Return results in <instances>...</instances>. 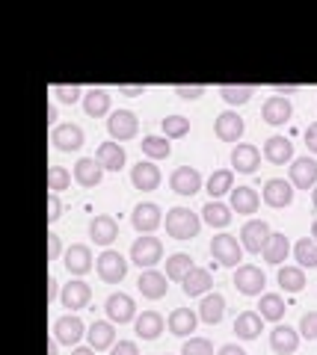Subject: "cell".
Here are the masks:
<instances>
[{"instance_id":"cell-1","label":"cell","mask_w":317,"mask_h":355,"mask_svg":"<svg viewBox=\"0 0 317 355\" xmlns=\"http://www.w3.org/2000/svg\"><path fill=\"white\" fill-rule=\"evenodd\" d=\"M202 228V219L190 207H172L166 214V234L172 240H193Z\"/></svg>"},{"instance_id":"cell-2","label":"cell","mask_w":317,"mask_h":355,"mask_svg":"<svg viewBox=\"0 0 317 355\" xmlns=\"http://www.w3.org/2000/svg\"><path fill=\"white\" fill-rule=\"evenodd\" d=\"M163 261V243L157 237H137L134 246H130V263H137L139 270H155V266Z\"/></svg>"},{"instance_id":"cell-3","label":"cell","mask_w":317,"mask_h":355,"mask_svg":"<svg viewBox=\"0 0 317 355\" xmlns=\"http://www.w3.org/2000/svg\"><path fill=\"white\" fill-rule=\"evenodd\" d=\"M95 272H98V279H101V282L119 284L128 275V261L119 252L104 249L101 254H98V261H95Z\"/></svg>"},{"instance_id":"cell-4","label":"cell","mask_w":317,"mask_h":355,"mask_svg":"<svg viewBox=\"0 0 317 355\" xmlns=\"http://www.w3.org/2000/svg\"><path fill=\"white\" fill-rule=\"evenodd\" d=\"M273 231L264 219H249L243 228H240V246H243L246 252H264V246L270 243Z\"/></svg>"},{"instance_id":"cell-5","label":"cell","mask_w":317,"mask_h":355,"mask_svg":"<svg viewBox=\"0 0 317 355\" xmlns=\"http://www.w3.org/2000/svg\"><path fill=\"white\" fill-rule=\"evenodd\" d=\"M107 130H110L113 142H128L139 133V119L130 113V110H116V113H110V119H107Z\"/></svg>"},{"instance_id":"cell-6","label":"cell","mask_w":317,"mask_h":355,"mask_svg":"<svg viewBox=\"0 0 317 355\" xmlns=\"http://www.w3.org/2000/svg\"><path fill=\"white\" fill-rule=\"evenodd\" d=\"M211 254L216 263L223 266H237V261H243V246L232 234H216L211 240Z\"/></svg>"},{"instance_id":"cell-7","label":"cell","mask_w":317,"mask_h":355,"mask_svg":"<svg viewBox=\"0 0 317 355\" xmlns=\"http://www.w3.org/2000/svg\"><path fill=\"white\" fill-rule=\"evenodd\" d=\"M104 311H107V317H110V323H116V326H125L130 320H137V305L128 293H110L104 302Z\"/></svg>"},{"instance_id":"cell-8","label":"cell","mask_w":317,"mask_h":355,"mask_svg":"<svg viewBox=\"0 0 317 355\" xmlns=\"http://www.w3.org/2000/svg\"><path fill=\"white\" fill-rule=\"evenodd\" d=\"M264 284H267V275L258 270V266L252 263H243V266H237V272H234V287L243 296H261V291H264Z\"/></svg>"},{"instance_id":"cell-9","label":"cell","mask_w":317,"mask_h":355,"mask_svg":"<svg viewBox=\"0 0 317 355\" xmlns=\"http://www.w3.org/2000/svg\"><path fill=\"white\" fill-rule=\"evenodd\" d=\"M83 335H86V326H83V320L78 314H65V317H60L57 323H53V338H57L60 343H65V347L80 343Z\"/></svg>"},{"instance_id":"cell-10","label":"cell","mask_w":317,"mask_h":355,"mask_svg":"<svg viewBox=\"0 0 317 355\" xmlns=\"http://www.w3.org/2000/svg\"><path fill=\"white\" fill-rule=\"evenodd\" d=\"M291 184L297 187V190H314L317 187V160L311 157H297L291 163Z\"/></svg>"},{"instance_id":"cell-11","label":"cell","mask_w":317,"mask_h":355,"mask_svg":"<svg viewBox=\"0 0 317 355\" xmlns=\"http://www.w3.org/2000/svg\"><path fill=\"white\" fill-rule=\"evenodd\" d=\"M169 187H172V193H178V196H196L202 190V175L196 172L193 166H178L169 178Z\"/></svg>"},{"instance_id":"cell-12","label":"cell","mask_w":317,"mask_h":355,"mask_svg":"<svg viewBox=\"0 0 317 355\" xmlns=\"http://www.w3.org/2000/svg\"><path fill=\"white\" fill-rule=\"evenodd\" d=\"M89 299H92V287L86 284V282H80V279L69 282L60 291V302H62V308H69V311L86 308V305H89Z\"/></svg>"},{"instance_id":"cell-13","label":"cell","mask_w":317,"mask_h":355,"mask_svg":"<svg viewBox=\"0 0 317 355\" xmlns=\"http://www.w3.org/2000/svg\"><path fill=\"white\" fill-rule=\"evenodd\" d=\"M83 130L78 125H57L51 130V142L57 151H80L83 148Z\"/></svg>"},{"instance_id":"cell-14","label":"cell","mask_w":317,"mask_h":355,"mask_svg":"<svg viewBox=\"0 0 317 355\" xmlns=\"http://www.w3.org/2000/svg\"><path fill=\"white\" fill-rule=\"evenodd\" d=\"M293 116V107L288 98H282V95H273L264 101V107H261V119L267 121V125L273 128H279V125H285V121H291Z\"/></svg>"},{"instance_id":"cell-15","label":"cell","mask_w":317,"mask_h":355,"mask_svg":"<svg viewBox=\"0 0 317 355\" xmlns=\"http://www.w3.org/2000/svg\"><path fill=\"white\" fill-rule=\"evenodd\" d=\"M293 202V184L285 178H270L264 184V205L270 207H288Z\"/></svg>"},{"instance_id":"cell-16","label":"cell","mask_w":317,"mask_h":355,"mask_svg":"<svg viewBox=\"0 0 317 355\" xmlns=\"http://www.w3.org/2000/svg\"><path fill=\"white\" fill-rule=\"evenodd\" d=\"M134 228L139 231V234H151V231H157L160 228V222H163V216H160V207L155 205V202H143V205H137L134 207Z\"/></svg>"},{"instance_id":"cell-17","label":"cell","mask_w":317,"mask_h":355,"mask_svg":"<svg viewBox=\"0 0 317 355\" xmlns=\"http://www.w3.org/2000/svg\"><path fill=\"white\" fill-rule=\"evenodd\" d=\"M130 184L137 187V190H143V193H151V190H157L160 187V169L151 160H139L134 169H130Z\"/></svg>"},{"instance_id":"cell-18","label":"cell","mask_w":317,"mask_h":355,"mask_svg":"<svg viewBox=\"0 0 317 355\" xmlns=\"http://www.w3.org/2000/svg\"><path fill=\"white\" fill-rule=\"evenodd\" d=\"M243 130H246V125H243V119H240L237 113H220L216 116V125H214V133L220 137L223 142H240V137H243Z\"/></svg>"},{"instance_id":"cell-19","label":"cell","mask_w":317,"mask_h":355,"mask_svg":"<svg viewBox=\"0 0 317 355\" xmlns=\"http://www.w3.org/2000/svg\"><path fill=\"white\" fill-rule=\"evenodd\" d=\"M258 166H261V151L255 146H249V142H240V146H234V151H232V169L234 172L252 175Z\"/></svg>"},{"instance_id":"cell-20","label":"cell","mask_w":317,"mask_h":355,"mask_svg":"<svg viewBox=\"0 0 317 355\" xmlns=\"http://www.w3.org/2000/svg\"><path fill=\"white\" fill-rule=\"evenodd\" d=\"M101 178H104V166L95 157H80L74 163V181L80 187H86V190H92V187L101 184Z\"/></svg>"},{"instance_id":"cell-21","label":"cell","mask_w":317,"mask_h":355,"mask_svg":"<svg viewBox=\"0 0 317 355\" xmlns=\"http://www.w3.org/2000/svg\"><path fill=\"white\" fill-rule=\"evenodd\" d=\"M137 287H139V293H143L146 299H151V302H157V299H163V296H166V291H169L166 275L157 272V270H143V275H139Z\"/></svg>"},{"instance_id":"cell-22","label":"cell","mask_w":317,"mask_h":355,"mask_svg":"<svg viewBox=\"0 0 317 355\" xmlns=\"http://www.w3.org/2000/svg\"><path fill=\"white\" fill-rule=\"evenodd\" d=\"M65 270L71 275H86L92 270V249L83 246V243H74V246L65 249Z\"/></svg>"},{"instance_id":"cell-23","label":"cell","mask_w":317,"mask_h":355,"mask_svg":"<svg viewBox=\"0 0 317 355\" xmlns=\"http://www.w3.org/2000/svg\"><path fill=\"white\" fill-rule=\"evenodd\" d=\"M116 323H110V320H95V323L89 326V347L95 349V352H101V349H110V347H116V329H113Z\"/></svg>"},{"instance_id":"cell-24","label":"cell","mask_w":317,"mask_h":355,"mask_svg":"<svg viewBox=\"0 0 317 355\" xmlns=\"http://www.w3.org/2000/svg\"><path fill=\"white\" fill-rule=\"evenodd\" d=\"M270 347L276 355H293L300 347V331H293L291 326H276L270 331Z\"/></svg>"},{"instance_id":"cell-25","label":"cell","mask_w":317,"mask_h":355,"mask_svg":"<svg viewBox=\"0 0 317 355\" xmlns=\"http://www.w3.org/2000/svg\"><path fill=\"white\" fill-rule=\"evenodd\" d=\"M89 237L98 243V246H110V243L119 237V222L113 216H95L89 222Z\"/></svg>"},{"instance_id":"cell-26","label":"cell","mask_w":317,"mask_h":355,"mask_svg":"<svg viewBox=\"0 0 317 355\" xmlns=\"http://www.w3.org/2000/svg\"><path fill=\"white\" fill-rule=\"evenodd\" d=\"M264 157L273 163V166H285L293 160V146L288 137H270L264 142Z\"/></svg>"},{"instance_id":"cell-27","label":"cell","mask_w":317,"mask_h":355,"mask_svg":"<svg viewBox=\"0 0 317 355\" xmlns=\"http://www.w3.org/2000/svg\"><path fill=\"white\" fill-rule=\"evenodd\" d=\"M95 160L104 166L107 172H119L125 166V148L119 146V142H101V146H98V151H95Z\"/></svg>"},{"instance_id":"cell-28","label":"cell","mask_w":317,"mask_h":355,"mask_svg":"<svg viewBox=\"0 0 317 355\" xmlns=\"http://www.w3.org/2000/svg\"><path fill=\"white\" fill-rule=\"evenodd\" d=\"M261 329H264V317H261L258 311H243V314H237V320H234V331L240 340H255L261 335Z\"/></svg>"},{"instance_id":"cell-29","label":"cell","mask_w":317,"mask_h":355,"mask_svg":"<svg viewBox=\"0 0 317 355\" xmlns=\"http://www.w3.org/2000/svg\"><path fill=\"white\" fill-rule=\"evenodd\" d=\"M196 323H199V317H196L190 308H175L166 320V326L175 338H187L190 331H196Z\"/></svg>"},{"instance_id":"cell-30","label":"cell","mask_w":317,"mask_h":355,"mask_svg":"<svg viewBox=\"0 0 317 355\" xmlns=\"http://www.w3.org/2000/svg\"><path fill=\"white\" fill-rule=\"evenodd\" d=\"M134 329L143 340H157L163 335V317L157 311H143V314L134 320Z\"/></svg>"},{"instance_id":"cell-31","label":"cell","mask_w":317,"mask_h":355,"mask_svg":"<svg viewBox=\"0 0 317 355\" xmlns=\"http://www.w3.org/2000/svg\"><path fill=\"white\" fill-rule=\"evenodd\" d=\"M261 205V198L258 193L252 190V187H237V190H232V210L240 216H249V214H255Z\"/></svg>"},{"instance_id":"cell-32","label":"cell","mask_w":317,"mask_h":355,"mask_svg":"<svg viewBox=\"0 0 317 355\" xmlns=\"http://www.w3.org/2000/svg\"><path fill=\"white\" fill-rule=\"evenodd\" d=\"M225 317V299L220 293H207L199 305V320H205L207 326H216Z\"/></svg>"},{"instance_id":"cell-33","label":"cell","mask_w":317,"mask_h":355,"mask_svg":"<svg viewBox=\"0 0 317 355\" xmlns=\"http://www.w3.org/2000/svg\"><path fill=\"white\" fill-rule=\"evenodd\" d=\"M211 272L202 270V266H193V270L187 272V279H184V293L187 296H207V291H211Z\"/></svg>"},{"instance_id":"cell-34","label":"cell","mask_w":317,"mask_h":355,"mask_svg":"<svg viewBox=\"0 0 317 355\" xmlns=\"http://www.w3.org/2000/svg\"><path fill=\"white\" fill-rule=\"evenodd\" d=\"M83 110H86V116H92V119H101L110 113V95L104 92V89H89V92L83 95Z\"/></svg>"},{"instance_id":"cell-35","label":"cell","mask_w":317,"mask_h":355,"mask_svg":"<svg viewBox=\"0 0 317 355\" xmlns=\"http://www.w3.org/2000/svg\"><path fill=\"white\" fill-rule=\"evenodd\" d=\"M285 299L279 293H261V302H258V314L270 320V323H279L282 317H285Z\"/></svg>"},{"instance_id":"cell-36","label":"cell","mask_w":317,"mask_h":355,"mask_svg":"<svg viewBox=\"0 0 317 355\" xmlns=\"http://www.w3.org/2000/svg\"><path fill=\"white\" fill-rule=\"evenodd\" d=\"M202 219H205L211 228H225L228 222H232V205L207 202V205L202 207Z\"/></svg>"},{"instance_id":"cell-37","label":"cell","mask_w":317,"mask_h":355,"mask_svg":"<svg viewBox=\"0 0 317 355\" xmlns=\"http://www.w3.org/2000/svg\"><path fill=\"white\" fill-rule=\"evenodd\" d=\"M234 190V172L232 169H216L207 178V193H211V202H216L220 196Z\"/></svg>"},{"instance_id":"cell-38","label":"cell","mask_w":317,"mask_h":355,"mask_svg":"<svg viewBox=\"0 0 317 355\" xmlns=\"http://www.w3.org/2000/svg\"><path fill=\"white\" fill-rule=\"evenodd\" d=\"M190 270H193V258L187 252H175V254H169V258H166V279L184 282Z\"/></svg>"},{"instance_id":"cell-39","label":"cell","mask_w":317,"mask_h":355,"mask_svg":"<svg viewBox=\"0 0 317 355\" xmlns=\"http://www.w3.org/2000/svg\"><path fill=\"white\" fill-rule=\"evenodd\" d=\"M279 284L285 293H300L305 287V272L302 266H282L279 270Z\"/></svg>"},{"instance_id":"cell-40","label":"cell","mask_w":317,"mask_h":355,"mask_svg":"<svg viewBox=\"0 0 317 355\" xmlns=\"http://www.w3.org/2000/svg\"><path fill=\"white\" fill-rule=\"evenodd\" d=\"M288 252H291L288 237H285V234H273V237H270V243L264 246V252H261V254H264V261H267V263L279 266L282 261L288 258Z\"/></svg>"},{"instance_id":"cell-41","label":"cell","mask_w":317,"mask_h":355,"mask_svg":"<svg viewBox=\"0 0 317 355\" xmlns=\"http://www.w3.org/2000/svg\"><path fill=\"white\" fill-rule=\"evenodd\" d=\"M139 146H143V154H146V157H151V160H166L172 154V146L166 142V137H155V133L146 137Z\"/></svg>"},{"instance_id":"cell-42","label":"cell","mask_w":317,"mask_h":355,"mask_svg":"<svg viewBox=\"0 0 317 355\" xmlns=\"http://www.w3.org/2000/svg\"><path fill=\"white\" fill-rule=\"evenodd\" d=\"M252 92H255V86H232V83L220 86L223 101H225V104H232V107H243L249 98H252Z\"/></svg>"},{"instance_id":"cell-43","label":"cell","mask_w":317,"mask_h":355,"mask_svg":"<svg viewBox=\"0 0 317 355\" xmlns=\"http://www.w3.org/2000/svg\"><path fill=\"white\" fill-rule=\"evenodd\" d=\"M293 258H297V263L302 266V270H305V266H309V270H311V266H317V243L309 240V237L300 240L297 246H293Z\"/></svg>"},{"instance_id":"cell-44","label":"cell","mask_w":317,"mask_h":355,"mask_svg":"<svg viewBox=\"0 0 317 355\" xmlns=\"http://www.w3.org/2000/svg\"><path fill=\"white\" fill-rule=\"evenodd\" d=\"M163 133H166V139H181L190 133V119L184 116H166L163 119Z\"/></svg>"},{"instance_id":"cell-45","label":"cell","mask_w":317,"mask_h":355,"mask_svg":"<svg viewBox=\"0 0 317 355\" xmlns=\"http://www.w3.org/2000/svg\"><path fill=\"white\" fill-rule=\"evenodd\" d=\"M71 187V175L62 169V166H51L48 169V190L53 193V196H60L62 190H69Z\"/></svg>"},{"instance_id":"cell-46","label":"cell","mask_w":317,"mask_h":355,"mask_svg":"<svg viewBox=\"0 0 317 355\" xmlns=\"http://www.w3.org/2000/svg\"><path fill=\"white\" fill-rule=\"evenodd\" d=\"M53 95H57V101L60 104H78L80 101V86H69V83H57V86H53Z\"/></svg>"},{"instance_id":"cell-47","label":"cell","mask_w":317,"mask_h":355,"mask_svg":"<svg viewBox=\"0 0 317 355\" xmlns=\"http://www.w3.org/2000/svg\"><path fill=\"white\" fill-rule=\"evenodd\" d=\"M181 355H214V347L207 338H190V340H184Z\"/></svg>"},{"instance_id":"cell-48","label":"cell","mask_w":317,"mask_h":355,"mask_svg":"<svg viewBox=\"0 0 317 355\" xmlns=\"http://www.w3.org/2000/svg\"><path fill=\"white\" fill-rule=\"evenodd\" d=\"M300 335L305 340H317V311L302 314V320H300Z\"/></svg>"},{"instance_id":"cell-49","label":"cell","mask_w":317,"mask_h":355,"mask_svg":"<svg viewBox=\"0 0 317 355\" xmlns=\"http://www.w3.org/2000/svg\"><path fill=\"white\" fill-rule=\"evenodd\" d=\"M175 92H178V98H184V101H196V98H202L205 95V86H199V83H196V86H175Z\"/></svg>"},{"instance_id":"cell-50","label":"cell","mask_w":317,"mask_h":355,"mask_svg":"<svg viewBox=\"0 0 317 355\" xmlns=\"http://www.w3.org/2000/svg\"><path fill=\"white\" fill-rule=\"evenodd\" d=\"M62 216V202H60V196H48V222H57Z\"/></svg>"},{"instance_id":"cell-51","label":"cell","mask_w":317,"mask_h":355,"mask_svg":"<svg viewBox=\"0 0 317 355\" xmlns=\"http://www.w3.org/2000/svg\"><path fill=\"white\" fill-rule=\"evenodd\" d=\"M62 254V240L57 234H48V261H57Z\"/></svg>"},{"instance_id":"cell-52","label":"cell","mask_w":317,"mask_h":355,"mask_svg":"<svg viewBox=\"0 0 317 355\" xmlns=\"http://www.w3.org/2000/svg\"><path fill=\"white\" fill-rule=\"evenodd\" d=\"M113 355H139V349H137L134 340H119L113 347Z\"/></svg>"},{"instance_id":"cell-53","label":"cell","mask_w":317,"mask_h":355,"mask_svg":"<svg viewBox=\"0 0 317 355\" xmlns=\"http://www.w3.org/2000/svg\"><path fill=\"white\" fill-rule=\"evenodd\" d=\"M305 146H309V151H314V154H317V121H314V125L305 128Z\"/></svg>"},{"instance_id":"cell-54","label":"cell","mask_w":317,"mask_h":355,"mask_svg":"<svg viewBox=\"0 0 317 355\" xmlns=\"http://www.w3.org/2000/svg\"><path fill=\"white\" fill-rule=\"evenodd\" d=\"M119 92L128 95V98H137V95L146 92V86H143V83H128V86H119Z\"/></svg>"},{"instance_id":"cell-55","label":"cell","mask_w":317,"mask_h":355,"mask_svg":"<svg viewBox=\"0 0 317 355\" xmlns=\"http://www.w3.org/2000/svg\"><path fill=\"white\" fill-rule=\"evenodd\" d=\"M216 355H246V352L240 349L237 343H225V347H220V352H216Z\"/></svg>"},{"instance_id":"cell-56","label":"cell","mask_w":317,"mask_h":355,"mask_svg":"<svg viewBox=\"0 0 317 355\" xmlns=\"http://www.w3.org/2000/svg\"><path fill=\"white\" fill-rule=\"evenodd\" d=\"M273 89H276V95H282V98H285V95H291V92H297V86H293V83H276V86H273Z\"/></svg>"},{"instance_id":"cell-57","label":"cell","mask_w":317,"mask_h":355,"mask_svg":"<svg viewBox=\"0 0 317 355\" xmlns=\"http://www.w3.org/2000/svg\"><path fill=\"white\" fill-rule=\"evenodd\" d=\"M57 299V279H48V302Z\"/></svg>"},{"instance_id":"cell-58","label":"cell","mask_w":317,"mask_h":355,"mask_svg":"<svg viewBox=\"0 0 317 355\" xmlns=\"http://www.w3.org/2000/svg\"><path fill=\"white\" fill-rule=\"evenodd\" d=\"M60 116H57V104H48V125H53Z\"/></svg>"},{"instance_id":"cell-59","label":"cell","mask_w":317,"mask_h":355,"mask_svg":"<svg viewBox=\"0 0 317 355\" xmlns=\"http://www.w3.org/2000/svg\"><path fill=\"white\" fill-rule=\"evenodd\" d=\"M71 355H95V349H92V347H78Z\"/></svg>"},{"instance_id":"cell-60","label":"cell","mask_w":317,"mask_h":355,"mask_svg":"<svg viewBox=\"0 0 317 355\" xmlns=\"http://www.w3.org/2000/svg\"><path fill=\"white\" fill-rule=\"evenodd\" d=\"M57 347H60V340H57V338L48 340V355H57Z\"/></svg>"},{"instance_id":"cell-61","label":"cell","mask_w":317,"mask_h":355,"mask_svg":"<svg viewBox=\"0 0 317 355\" xmlns=\"http://www.w3.org/2000/svg\"><path fill=\"white\" fill-rule=\"evenodd\" d=\"M311 237H314V243H317V219H314V225H311Z\"/></svg>"},{"instance_id":"cell-62","label":"cell","mask_w":317,"mask_h":355,"mask_svg":"<svg viewBox=\"0 0 317 355\" xmlns=\"http://www.w3.org/2000/svg\"><path fill=\"white\" fill-rule=\"evenodd\" d=\"M311 202H314V207H317V187H314V190H311Z\"/></svg>"}]
</instances>
